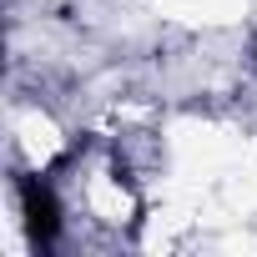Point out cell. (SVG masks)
Masks as SVG:
<instances>
[{"instance_id":"1","label":"cell","mask_w":257,"mask_h":257,"mask_svg":"<svg viewBox=\"0 0 257 257\" xmlns=\"http://www.w3.org/2000/svg\"><path fill=\"white\" fill-rule=\"evenodd\" d=\"M21 212H26V232L41 247H51L61 232V202H56V187L46 177H21Z\"/></svg>"}]
</instances>
